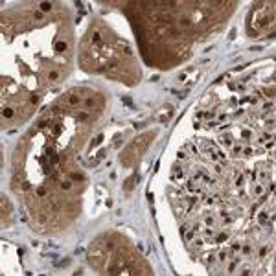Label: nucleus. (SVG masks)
I'll return each mask as SVG.
<instances>
[{"label":"nucleus","instance_id":"1","mask_svg":"<svg viewBox=\"0 0 276 276\" xmlns=\"http://www.w3.org/2000/svg\"><path fill=\"white\" fill-rule=\"evenodd\" d=\"M41 11H44V13H48V11H52V4L50 2H41Z\"/></svg>","mask_w":276,"mask_h":276},{"label":"nucleus","instance_id":"2","mask_svg":"<svg viewBox=\"0 0 276 276\" xmlns=\"http://www.w3.org/2000/svg\"><path fill=\"white\" fill-rule=\"evenodd\" d=\"M2 116L4 118H11V116H13V109H9V107L2 109Z\"/></svg>","mask_w":276,"mask_h":276},{"label":"nucleus","instance_id":"3","mask_svg":"<svg viewBox=\"0 0 276 276\" xmlns=\"http://www.w3.org/2000/svg\"><path fill=\"white\" fill-rule=\"evenodd\" d=\"M179 24H180V26H191V20L186 19V17H180V19H179Z\"/></svg>","mask_w":276,"mask_h":276},{"label":"nucleus","instance_id":"4","mask_svg":"<svg viewBox=\"0 0 276 276\" xmlns=\"http://www.w3.org/2000/svg\"><path fill=\"white\" fill-rule=\"evenodd\" d=\"M66 48H68V46H66V43H63V41H61V43H57V44H55V50H57V52H64Z\"/></svg>","mask_w":276,"mask_h":276},{"label":"nucleus","instance_id":"5","mask_svg":"<svg viewBox=\"0 0 276 276\" xmlns=\"http://www.w3.org/2000/svg\"><path fill=\"white\" fill-rule=\"evenodd\" d=\"M68 103H70V105H77V103H79V98H77V96H75V94H74V96H70Z\"/></svg>","mask_w":276,"mask_h":276},{"label":"nucleus","instance_id":"6","mask_svg":"<svg viewBox=\"0 0 276 276\" xmlns=\"http://www.w3.org/2000/svg\"><path fill=\"white\" fill-rule=\"evenodd\" d=\"M70 186H72L70 180H63V182H61V188H63V190H70Z\"/></svg>","mask_w":276,"mask_h":276},{"label":"nucleus","instance_id":"7","mask_svg":"<svg viewBox=\"0 0 276 276\" xmlns=\"http://www.w3.org/2000/svg\"><path fill=\"white\" fill-rule=\"evenodd\" d=\"M48 77L55 81V79H59V74H57V72H50V74H48Z\"/></svg>","mask_w":276,"mask_h":276},{"label":"nucleus","instance_id":"8","mask_svg":"<svg viewBox=\"0 0 276 276\" xmlns=\"http://www.w3.org/2000/svg\"><path fill=\"white\" fill-rule=\"evenodd\" d=\"M92 41H94V43H99V41H101V37H99V33H94V35H92Z\"/></svg>","mask_w":276,"mask_h":276},{"label":"nucleus","instance_id":"9","mask_svg":"<svg viewBox=\"0 0 276 276\" xmlns=\"http://www.w3.org/2000/svg\"><path fill=\"white\" fill-rule=\"evenodd\" d=\"M37 101H39V96H35V94H33V96H31V103H37Z\"/></svg>","mask_w":276,"mask_h":276},{"label":"nucleus","instance_id":"10","mask_svg":"<svg viewBox=\"0 0 276 276\" xmlns=\"http://www.w3.org/2000/svg\"><path fill=\"white\" fill-rule=\"evenodd\" d=\"M107 249H109V250H112V249H114V245H112V241H107Z\"/></svg>","mask_w":276,"mask_h":276},{"label":"nucleus","instance_id":"11","mask_svg":"<svg viewBox=\"0 0 276 276\" xmlns=\"http://www.w3.org/2000/svg\"><path fill=\"white\" fill-rule=\"evenodd\" d=\"M206 225H214V219H212V217H206Z\"/></svg>","mask_w":276,"mask_h":276},{"label":"nucleus","instance_id":"12","mask_svg":"<svg viewBox=\"0 0 276 276\" xmlns=\"http://www.w3.org/2000/svg\"><path fill=\"white\" fill-rule=\"evenodd\" d=\"M254 193H261V186H256L254 188Z\"/></svg>","mask_w":276,"mask_h":276}]
</instances>
